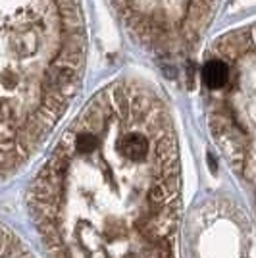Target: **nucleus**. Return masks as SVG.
<instances>
[{
  "mask_svg": "<svg viewBox=\"0 0 256 258\" xmlns=\"http://www.w3.org/2000/svg\"><path fill=\"white\" fill-rule=\"evenodd\" d=\"M48 258H179L181 170L166 110L112 87L68 129L29 189Z\"/></svg>",
  "mask_w": 256,
  "mask_h": 258,
  "instance_id": "1",
  "label": "nucleus"
},
{
  "mask_svg": "<svg viewBox=\"0 0 256 258\" xmlns=\"http://www.w3.org/2000/svg\"><path fill=\"white\" fill-rule=\"evenodd\" d=\"M220 149L256 208V76L239 77L214 125Z\"/></svg>",
  "mask_w": 256,
  "mask_h": 258,
  "instance_id": "3",
  "label": "nucleus"
},
{
  "mask_svg": "<svg viewBox=\"0 0 256 258\" xmlns=\"http://www.w3.org/2000/svg\"><path fill=\"white\" fill-rule=\"evenodd\" d=\"M0 258H33L27 245L2 224H0Z\"/></svg>",
  "mask_w": 256,
  "mask_h": 258,
  "instance_id": "4",
  "label": "nucleus"
},
{
  "mask_svg": "<svg viewBox=\"0 0 256 258\" xmlns=\"http://www.w3.org/2000/svg\"><path fill=\"white\" fill-rule=\"evenodd\" d=\"M229 77V66L225 64L224 60H210L206 62L203 68V79L208 89L218 91L227 83Z\"/></svg>",
  "mask_w": 256,
  "mask_h": 258,
  "instance_id": "5",
  "label": "nucleus"
},
{
  "mask_svg": "<svg viewBox=\"0 0 256 258\" xmlns=\"http://www.w3.org/2000/svg\"><path fill=\"white\" fill-rule=\"evenodd\" d=\"M187 258H256L254 227L227 199H208L185 226Z\"/></svg>",
  "mask_w": 256,
  "mask_h": 258,
  "instance_id": "2",
  "label": "nucleus"
}]
</instances>
